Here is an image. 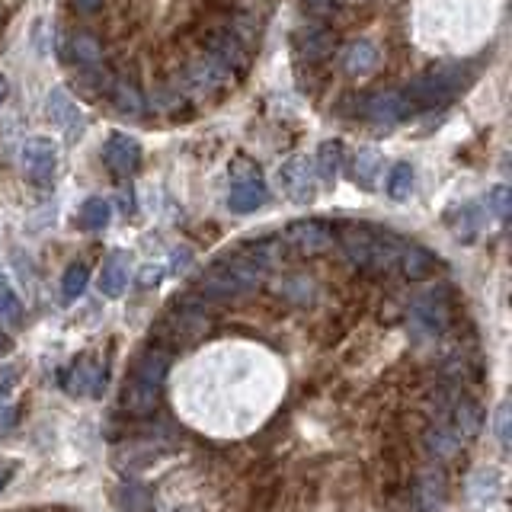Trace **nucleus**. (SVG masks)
<instances>
[{
    "label": "nucleus",
    "instance_id": "nucleus-1",
    "mask_svg": "<svg viewBox=\"0 0 512 512\" xmlns=\"http://www.w3.org/2000/svg\"><path fill=\"white\" fill-rule=\"evenodd\" d=\"M266 272L269 269L256 260L253 253H247L244 247H237L234 253L218 256V260L202 272L199 282H196V292H192V295H199L208 304L237 301L244 295H253L256 288L263 285Z\"/></svg>",
    "mask_w": 512,
    "mask_h": 512
},
{
    "label": "nucleus",
    "instance_id": "nucleus-2",
    "mask_svg": "<svg viewBox=\"0 0 512 512\" xmlns=\"http://www.w3.org/2000/svg\"><path fill=\"white\" fill-rule=\"evenodd\" d=\"M477 80V68L471 61H445L429 68L426 74L413 77L404 84L400 96L410 103L413 112H426V109H442L468 90Z\"/></svg>",
    "mask_w": 512,
    "mask_h": 512
},
{
    "label": "nucleus",
    "instance_id": "nucleus-3",
    "mask_svg": "<svg viewBox=\"0 0 512 512\" xmlns=\"http://www.w3.org/2000/svg\"><path fill=\"white\" fill-rule=\"evenodd\" d=\"M170 362H173V352L157 343L144 346L138 352L132 362V375H128L125 388H122V407L128 416H151L157 410Z\"/></svg>",
    "mask_w": 512,
    "mask_h": 512
},
{
    "label": "nucleus",
    "instance_id": "nucleus-4",
    "mask_svg": "<svg viewBox=\"0 0 512 512\" xmlns=\"http://www.w3.org/2000/svg\"><path fill=\"white\" fill-rule=\"evenodd\" d=\"M336 244H340L343 256L356 266V269H372V272H388L397 266V256L404 240L391 231H381L372 228V224H356V221H346V224H336Z\"/></svg>",
    "mask_w": 512,
    "mask_h": 512
},
{
    "label": "nucleus",
    "instance_id": "nucleus-5",
    "mask_svg": "<svg viewBox=\"0 0 512 512\" xmlns=\"http://www.w3.org/2000/svg\"><path fill=\"white\" fill-rule=\"evenodd\" d=\"M208 330H212V320H208V301H202L199 295H186L176 308H170V314L164 320H160L154 343L173 352V349L199 343Z\"/></svg>",
    "mask_w": 512,
    "mask_h": 512
},
{
    "label": "nucleus",
    "instance_id": "nucleus-6",
    "mask_svg": "<svg viewBox=\"0 0 512 512\" xmlns=\"http://www.w3.org/2000/svg\"><path fill=\"white\" fill-rule=\"evenodd\" d=\"M452 324V292L445 285H432L410 301V330L420 340H436Z\"/></svg>",
    "mask_w": 512,
    "mask_h": 512
},
{
    "label": "nucleus",
    "instance_id": "nucleus-7",
    "mask_svg": "<svg viewBox=\"0 0 512 512\" xmlns=\"http://www.w3.org/2000/svg\"><path fill=\"white\" fill-rule=\"evenodd\" d=\"M292 45H295L298 68H324L330 55L336 52V32L320 20H311L295 32Z\"/></svg>",
    "mask_w": 512,
    "mask_h": 512
},
{
    "label": "nucleus",
    "instance_id": "nucleus-8",
    "mask_svg": "<svg viewBox=\"0 0 512 512\" xmlns=\"http://www.w3.org/2000/svg\"><path fill=\"white\" fill-rule=\"evenodd\" d=\"M202 48L208 55H215L221 64H228V68L244 77L250 71V48L237 39V32L231 26H212L202 32Z\"/></svg>",
    "mask_w": 512,
    "mask_h": 512
},
{
    "label": "nucleus",
    "instance_id": "nucleus-9",
    "mask_svg": "<svg viewBox=\"0 0 512 512\" xmlns=\"http://www.w3.org/2000/svg\"><path fill=\"white\" fill-rule=\"evenodd\" d=\"M282 237L295 256H320L336 244V231L327 221H295Z\"/></svg>",
    "mask_w": 512,
    "mask_h": 512
},
{
    "label": "nucleus",
    "instance_id": "nucleus-10",
    "mask_svg": "<svg viewBox=\"0 0 512 512\" xmlns=\"http://www.w3.org/2000/svg\"><path fill=\"white\" fill-rule=\"evenodd\" d=\"M410 116H416V112L410 109L404 96H400V90H375V93L362 96V119H368V122L394 125Z\"/></svg>",
    "mask_w": 512,
    "mask_h": 512
},
{
    "label": "nucleus",
    "instance_id": "nucleus-11",
    "mask_svg": "<svg viewBox=\"0 0 512 512\" xmlns=\"http://www.w3.org/2000/svg\"><path fill=\"white\" fill-rule=\"evenodd\" d=\"M279 186L285 189V196H292L295 202H311L317 192V170L308 157H288L279 170Z\"/></svg>",
    "mask_w": 512,
    "mask_h": 512
},
{
    "label": "nucleus",
    "instance_id": "nucleus-12",
    "mask_svg": "<svg viewBox=\"0 0 512 512\" xmlns=\"http://www.w3.org/2000/svg\"><path fill=\"white\" fill-rule=\"evenodd\" d=\"M61 384L74 397H100L106 391V365L96 359H77L61 375Z\"/></svg>",
    "mask_w": 512,
    "mask_h": 512
},
{
    "label": "nucleus",
    "instance_id": "nucleus-13",
    "mask_svg": "<svg viewBox=\"0 0 512 512\" xmlns=\"http://www.w3.org/2000/svg\"><path fill=\"white\" fill-rule=\"evenodd\" d=\"M23 173L29 176L32 183H52L55 167H58V151H55V141L52 138H29L23 144Z\"/></svg>",
    "mask_w": 512,
    "mask_h": 512
},
{
    "label": "nucleus",
    "instance_id": "nucleus-14",
    "mask_svg": "<svg viewBox=\"0 0 512 512\" xmlns=\"http://www.w3.org/2000/svg\"><path fill=\"white\" fill-rule=\"evenodd\" d=\"M103 164L116 176L135 173L141 167V144L125 132H112L103 144Z\"/></svg>",
    "mask_w": 512,
    "mask_h": 512
},
{
    "label": "nucleus",
    "instance_id": "nucleus-15",
    "mask_svg": "<svg viewBox=\"0 0 512 512\" xmlns=\"http://www.w3.org/2000/svg\"><path fill=\"white\" fill-rule=\"evenodd\" d=\"M106 100L112 103V109L122 112V116H141L144 109H148V103H144V93L138 87V80L135 77H109V84H106Z\"/></svg>",
    "mask_w": 512,
    "mask_h": 512
},
{
    "label": "nucleus",
    "instance_id": "nucleus-16",
    "mask_svg": "<svg viewBox=\"0 0 512 512\" xmlns=\"http://www.w3.org/2000/svg\"><path fill=\"white\" fill-rule=\"evenodd\" d=\"M68 58L74 61L77 71H90V68H103L106 58V45L100 42V36L90 29H77L68 39Z\"/></svg>",
    "mask_w": 512,
    "mask_h": 512
},
{
    "label": "nucleus",
    "instance_id": "nucleus-17",
    "mask_svg": "<svg viewBox=\"0 0 512 512\" xmlns=\"http://www.w3.org/2000/svg\"><path fill=\"white\" fill-rule=\"evenodd\" d=\"M48 119H52L68 138L84 135V112L77 109L68 90H61V87L52 90V96H48Z\"/></svg>",
    "mask_w": 512,
    "mask_h": 512
},
{
    "label": "nucleus",
    "instance_id": "nucleus-18",
    "mask_svg": "<svg viewBox=\"0 0 512 512\" xmlns=\"http://www.w3.org/2000/svg\"><path fill=\"white\" fill-rule=\"evenodd\" d=\"M269 202V189L260 176H247V180H237L228 192V205L237 215H250L256 208H263Z\"/></svg>",
    "mask_w": 512,
    "mask_h": 512
},
{
    "label": "nucleus",
    "instance_id": "nucleus-19",
    "mask_svg": "<svg viewBox=\"0 0 512 512\" xmlns=\"http://www.w3.org/2000/svg\"><path fill=\"white\" fill-rule=\"evenodd\" d=\"M128 279H132V263H128V256L119 250L109 253L100 269V292L106 298H119L128 288Z\"/></svg>",
    "mask_w": 512,
    "mask_h": 512
},
{
    "label": "nucleus",
    "instance_id": "nucleus-20",
    "mask_svg": "<svg viewBox=\"0 0 512 512\" xmlns=\"http://www.w3.org/2000/svg\"><path fill=\"white\" fill-rule=\"evenodd\" d=\"M413 500L420 512H436L445 500V474L439 468H423L420 480H416Z\"/></svg>",
    "mask_w": 512,
    "mask_h": 512
},
{
    "label": "nucleus",
    "instance_id": "nucleus-21",
    "mask_svg": "<svg viewBox=\"0 0 512 512\" xmlns=\"http://www.w3.org/2000/svg\"><path fill=\"white\" fill-rule=\"evenodd\" d=\"M397 263H400V269H404V276H407V279H426V276H432V272H436V266H439L436 253H429V250L420 247V244H404V247H400Z\"/></svg>",
    "mask_w": 512,
    "mask_h": 512
},
{
    "label": "nucleus",
    "instance_id": "nucleus-22",
    "mask_svg": "<svg viewBox=\"0 0 512 512\" xmlns=\"http://www.w3.org/2000/svg\"><path fill=\"white\" fill-rule=\"evenodd\" d=\"M343 71L346 74H368L378 64V48L372 42H365V39H356V42H349L343 48Z\"/></svg>",
    "mask_w": 512,
    "mask_h": 512
},
{
    "label": "nucleus",
    "instance_id": "nucleus-23",
    "mask_svg": "<svg viewBox=\"0 0 512 512\" xmlns=\"http://www.w3.org/2000/svg\"><path fill=\"white\" fill-rule=\"evenodd\" d=\"M426 445H429V452L436 455V458H442V461H448V458H455L458 452H461V439L452 432V426H448L445 420H439L436 426H432L429 432H426Z\"/></svg>",
    "mask_w": 512,
    "mask_h": 512
},
{
    "label": "nucleus",
    "instance_id": "nucleus-24",
    "mask_svg": "<svg viewBox=\"0 0 512 512\" xmlns=\"http://www.w3.org/2000/svg\"><path fill=\"white\" fill-rule=\"evenodd\" d=\"M496 493H500V471H496V468H480L471 477V484H468L471 503L474 506H487V503L496 500Z\"/></svg>",
    "mask_w": 512,
    "mask_h": 512
},
{
    "label": "nucleus",
    "instance_id": "nucleus-25",
    "mask_svg": "<svg viewBox=\"0 0 512 512\" xmlns=\"http://www.w3.org/2000/svg\"><path fill=\"white\" fill-rule=\"evenodd\" d=\"M452 221V231L461 237V240H474L477 234H480V228H484V212H480L477 205H471V202H464L461 208H455V215H448Z\"/></svg>",
    "mask_w": 512,
    "mask_h": 512
},
{
    "label": "nucleus",
    "instance_id": "nucleus-26",
    "mask_svg": "<svg viewBox=\"0 0 512 512\" xmlns=\"http://www.w3.org/2000/svg\"><path fill=\"white\" fill-rule=\"evenodd\" d=\"M343 167V144L340 141H324L320 144V151H317V180H324V183H333L336 180V173H340Z\"/></svg>",
    "mask_w": 512,
    "mask_h": 512
},
{
    "label": "nucleus",
    "instance_id": "nucleus-27",
    "mask_svg": "<svg viewBox=\"0 0 512 512\" xmlns=\"http://www.w3.org/2000/svg\"><path fill=\"white\" fill-rule=\"evenodd\" d=\"M381 167H384V160L378 151H359V157L352 160V180L362 189H375Z\"/></svg>",
    "mask_w": 512,
    "mask_h": 512
},
{
    "label": "nucleus",
    "instance_id": "nucleus-28",
    "mask_svg": "<svg viewBox=\"0 0 512 512\" xmlns=\"http://www.w3.org/2000/svg\"><path fill=\"white\" fill-rule=\"evenodd\" d=\"M109 215H112L109 202L103 196H93V199H87L84 205H80V228L103 231L106 224H109Z\"/></svg>",
    "mask_w": 512,
    "mask_h": 512
},
{
    "label": "nucleus",
    "instance_id": "nucleus-29",
    "mask_svg": "<svg viewBox=\"0 0 512 512\" xmlns=\"http://www.w3.org/2000/svg\"><path fill=\"white\" fill-rule=\"evenodd\" d=\"M276 292L282 295V298H288V301H295V304H311V298H314V282L308 279V276H285L279 285H276Z\"/></svg>",
    "mask_w": 512,
    "mask_h": 512
},
{
    "label": "nucleus",
    "instance_id": "nucleus-30",
    "mask_svg": "<svg viewBox=\"0 0 512 512\" xmlns=\"http://www.w3.org/2000/svg\"><path fill=\"white\" fill-rule=\"evenodd\" d=\"M410 192H413V167L410 164H394L391 173H388V196L397 199V202H404V199H410Z\"/></svg>",
    "mask_w": 512,
    "mask_h": 512
},
{
    "label": "nucleus",
    "instance_id": "nucleus-31",
    "mask_svg": "<svg viewBox=\"0 0 512 512\" xmlns=\"http://www.w3.org/2000/svg\"><path fill=\"white\" fill-rule=\"evenodd\" d=\"M84 288H87V266L84 263H74L68 272H64L61 295H64V301H74V298L84 295Z\"/></svg>",
    "mask_w": 512,
    "mask_h": 512
},
{
    "label": "nucleus",
    "instance_id": "nucleus-32",
    "mask_svg": "<svg viewBox=\"0 0 512 512\" xmlns=\"http://www.w3.org/2000/svg\"><path fill=\"white\" fill-rule=\"evenodd\" d=\"M20 314H23L20 298H16V292L4 282V285H0V320H4V324H16Z\"/></svg>",
    "mask_w": 512,
    "mask_h": 512
},
{
    "label": "nucleus",
    "instance_id": "nucleus-33",
    "mask_svg": "<svg viewBox=\"0 0 512 512\" xmlns=\"http://www.w3.org/2000/svg\"><path fill=\"white\" fill-rule=\"evenodd\" d=\"M509 202H512L509 189H506V186H493V189H490V196H487V212H490L496 221H506V218H509Z\"/></svg>",
    "mask_w": 512,
    "mask_h": 512
},
{
    "label": "nucleus",
    "instance_id": "nucleus-34",
    "mask_svg": "<svg viewBox=\"0 0 512 512\" xmlns=\"http://www.w3.org/2000/svg\"><path fill=\"white\" fill-rule=\"evenodd\" d=\"M122 503H125V509H128V512H154L151 496L144 493L138 484H128V487L122 490Z\"/></svg>",
    "mask_w": 512,
    "mask_h": 512
},
{
    "label": "nucleus",
    "instance_id": "nucleus-35",
    "mask_svg": "<svg viewBox=\"0 0 512 512\" xmlns=\"http://www.w3.org/2000/svg\"><path fill=\"white\" fill-rule=\"evenodd\" d=\"M496 439H500L503 448H509V404L496 410Z\"/></svg>",
    "mask_w": 512,
    "mask_h": 512
},
{
    "label": "nucleus",
    "instance_id": "nucleus-36",
    "mask_svg": "<svg viewBox=\"0 0 512 512\" xmlns=\"http://www.w3.org/2000/svg\"><path fill=\"white\" fill-rule=\"evenodd\" d=\"M16 381H20V368H16V365H4V368H0V397H4Z\"/></svg>",
    "mask_w": 512,
    "mask_h": 512
},
{
    "label": "nucleus",
    "instance_id": "nucleus-37",
    "mask_svg": "<svg viewBox=\"0 0 512 512\" xmlns=\"http://www.w3.org/2000/svg\"><path fill=\"white\" fill-rule=\"evenodd\" d=\"M71 7H74L80 16H93V13H100L103 0H71Z\"/></svg>",
    "mask_w": 512,
    "mask_h": 512
},
{
    "label": "nucleus",
    "instance_id": "nucleus-38",
    "mask_svg": "<svg viewBox=\"0 0 512 512\" xmlns=\"http://www.w3.org/2000/svg\"><path fill=\"white\" fill-rule=\"evenodd\" d=\"M13 474H16V461H10V458L0 461V490H4V487L10 484Z\"/></svg>",
    "mask_w": 512,
    "mask_h": 512
},
{
    "label": "nucleus",
    "instance_id": "nucleus-39",
    "mask_svg": "<svg viewBox=\"0 0 512 512\" xmlns=\"http://www.w3.org/2000/svg\"><path fill=\"white\" fill-rule=\"evenodd\" d=\"M160 272H164L160 266H148V269H144V285H157L160 282Z\"/></svg>",
    "mask_w": 512,
    "mask_h": 512
},
{
    "label": "nucleus",
    "instance_id": "nucleus-40",
    "mask_svg": "<svg viewBox=\"0 0 512 512\" xmlns=\"http://www.w3.org/2000/svg\"><path fill=\"white\" fill-rule=\"evenodd\" d=\"M10 346H13V343H10V336H7L4 330H0V356H4V352H10Z\"/></svg>",
    "mask_w": 512,
    "mask_h": 512
},
{
    "label": "nucleus",
    "instance_id": "nucleus-41",
    "mask_svg": "<svg viewBox=\"0 0 512 512\" xmlns=\"http://www.w3.org/2000/svg\"><path fill=\"white\" fill-rule=\"evenodd\" d=\"M4 96H7V80L0 77V103H4Z\"/></svg>",
    "mask_w": 512,
    "mask_h": 512
},
{
    "label": "nucleus",
    "instance_id": "nucleus-42",
    "mask_svg": "<svg viewBox=\"0 0 512 512\" xmlns=\"http://www.w3.org/2000/svg\"><path fill=\"white\" fill-rule=\"evenodd\" d=\"M7 282V276H4V269H0V285H4Z\"/></svg>",
    "mask_w": 512,
    "mask_h": 512
}]
</instances>
